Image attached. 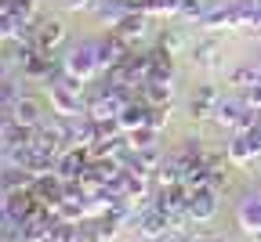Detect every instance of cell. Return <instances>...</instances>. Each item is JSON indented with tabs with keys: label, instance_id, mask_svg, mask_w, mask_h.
<instances>
[{
	"label": "cell",
	"instance_id": "cell-21",
	"mask_svg": "<svg viewBox=\"0 0 261 242\" xmlns=\"http://www.w3.org/2000/svg\"><path fill=\"white\" fill-rule=\"evenodd\" d=\"M156 44H160L163 51H171V54H181V51H185V37H181V29H171V25L156 37Z\"/></svg>",
	"mask_w": 261,
	"mask_h": 242
},
{
	"label": "cell",
	"instance_id": "cell-4",
	"mask_svg": "<svg viewBox=\"0 0 261 242\" xmlns=\"http://www.w3.org/2000/svg\"><path fill=\"white\" fill-rule=\"evenodd\" d=\"M221 192H214L211 185H200V188H189V221L192 224H207V221H214L218 217V206H221V199H218Z\"/></svg>",
	"mask_w": 261,
	"mask_h": 242
},
{
	"label": "cell",
	"instance_id": "cell-17",
	"mask_svg": "<svg viewBox=\"0 0 261 242\" xmlns=\"http://www.w3.org/2000/svg\"><path fill=\"white\" fill-rule=\"evenodd\" d=\"M142 98H145V105H152V109H171L174 83H145L142 87Z\"/></svg>",
	"mask_w": 261,
	"mask_h": 242
},
{
	"label": "cell",
	"instance_id": "cell-22",
	"mask_svg": "<svg viewBox=\"0 0 261 242\" xmlns=\"http://www.w3.org/2000/svg\"><path fill=\"white\" fill-rule=\"evenodd\" d=\"M228 4H232V22L236 25H250L254 29V0H228Z\"/></svg>",
	"mask_w": 261,
	"mask_h": 242
},
{
	"label": "cell",
	"instance_id": "cell-12",
	"mask_svg": "<svg viewBox=\"0 0 261 242\" xmlns=\"http://www.w3.org/2000/svg\"><path fill=\"white\" fill-rule=\"evenodd\" d=\"M185 156L181 152H171V156H163V163L156 166V174H152V181H156V188H171V185H185Z\"/></svg>",
	"mask_w": 261,
	"mask_h": 242
},
{
	"label": "cell",
	"instance_id": "cell-9",
	"mask_svg": "<svg viewBox=\"0 0 261 242\" xmlns=\"http://www.w3.org/2000/svg\"><path fill=\"white\" fill-rule=\"evenodd\" d=\"M243 116H247V101H243V94H240V98H225V94H221L218 109H214V123H218L221 130H228V134H236L240 123H243Z\"/></svg>",
	"mask_w": 261,
	"mask_h": 242
},
{
	"label": "cell",
	"instance_id": "cell-16",
	"mask_svg": "<svg viewBox=\"0 0 261 242\" xmlns=\"http://www.w3.org/2000/svg\"><path fill=\"white\" fill-rule=\"evenodd\" d=\"M145 116H149V105H145V101H130V105H123V109H120L116 123H120V130H123V134H135V130H142V127H145Z\"/></svg>",
	"mask_w": 261,
	"mask_h": 242
},
{
	"label": "cell",
	"instance_id": "cell-26",
	"mask_svg": "<svg viewBox=\"0 0 261 242\" xmlns=\"http://www.w3.org/2000/svg\"><path fill=\"white\" fill-rule=\"evenodd\" d=\"M185 159H200V156H207V145L200 141V137H185L181 141V148H178Z\"/></svg>",
	"mask_w": 261,
	"mask_h": 242
},
{
	"label": "cell",
	"instance_id": "cell-2",
	"mask_svg": "<svg viewBox=\"0 0 261 242\" xmlns=\"http://www.w3.org/2000/svg\"><path fill=\"white\" fill-rule=\"evenodd\" d=\"M189 62L196 69L221 73V37H218V33H200V40L189 44Z\"/></svg>",
	"mask_w": 261,
	"mask_h": 242
},
{
	"label": "cell",
	"instance_id": "cell-29",
	"mask_svg": "<svg viewBox=\"0 0 261 242\" xmlns=\"http://www.w3.org/2000/svg\"><path fill=\"white\" fill-rule=\"evenodd\" d=\"M58 4H62L65 11H91L94 0H58Z\"/></svg>",
	"mask_w": 261,
	"mask_h": 242
},
{
	"label": "cell",
	"instance_id": "cell-15",
	"mask_svg": "<svg viewBox=\"0 0 261 242\" xmlns=\"http://www.w3.org/2000/svg\"><path fill=\"white\" fill-rule=\"evenodd\" d=\"M232 4H211L207 15L200 18V33H225V29H232Z\"/></svg>",
	"mask_w": 261,
	"mask_h": 242
},
{
	"label": "cell",
	"instance_id": "cell-19",
	"mask_svg": "<svg viewBox=\"0 0 261 242\" xmlns=\"http://www.w3.org/2000/svg\"><path fill=\"white\" fill-rule=\"evenodd\" d=\"M228 83L240 87V90H247V87L261 83V65H236L232 73H228Z\"/></svg>",
	"mask_w": 261,
	"mask_h": 242
},
{
	"label": "cell",
	"instance_id": "cell-14",
	"mask_svg": "<svg viewBox=\"0 0 261 242\" xmlns=\"http://www.w3.org/2000/svg\"><path fill=\"white\" fill-rule=\"evenodd\" d=\"M225 156H228V163L240 166V170H247V166L257 159V152H254V145H250V137H247V134H228Z\"/></svg>",
	"mask_w": 261,
	"mask_h": 242
},
{
	"label": "cell",
	"instance_id": "cell-10",
	"mask_svg": "<svg viewBox=\"0 0 261 242\" xmlns=\"http://www.w3.org/2000/svg\"><path fill=\"white\" fill-rule=\"evenodd\" d=\"M120 101L102 87V90H94V94H87V116L94 119V123H113L116 116H120Z\"/></svg>",
	"mask_w": 261,
	"mask_h": 242
},
{
	"label": "cell",
	"instance_id": "cell-6",
	"mask_svg": "<svg viewBox=\"0 0 261 242\" xmlns=\"http://www.w3.org/2000/svg\"><path fill=\"white\" fill-rule=\"evenodd\" d=\"M218 101H221L218 83H200V87H196V90L189 94V101H185V112H189V119H214Z\"/></svg>",
	"mask_w": 261,
	"mask_h": 242
},
{
	"label": "cell",
	"instance_id": "cell-11",
	"mask_svg": "<svg viewBox=\"0 0 261 242\" xmlns=\"http://www.w3.org/2000/svg\"><path fill=\"white\" fill-rule=\"evenodd\" d=\"M47 105L37 98V94H22L15 105H11V116H15V123H22V127H40L47 116Z\"/></svg>",
	"mask_w": 261,
	"mask_h": 242
},
{
	"label": "cell",
	"instance_id": "cell-30",
	"mask_svg": "<svg viewBox=\"0 0 261 242\" xmlns=\"http://www.w3.org/2000/svg\"><path fill=\"white\" fill-rule=\"evenodd\" d=\"M189 242H225V238H218V235H203V231H200V235H189Z\"/></svg>",
	"mask_w": 261,
	"mask_h": 242
},
{
	"label": "cell",
	"instance_id": "cell-18",
	"mask_svg": "<svg viewBox=\"0 0 261 242\" xmlns=\"http://www.w3.org/2000/svg\"><path fill=\"white\" fill-rule=\"evenodd\" d=\"M94 15H98V22H102V25H120V18L127 15V4H123V0H94V8H91Z\"/></svg>",
	"mask_w": 261,
	"mask_h": 242
},
{
	"label": "cell",
	"instance_id": "cell-7",
	"mask_svg": "<svg viewBox=\"0 0 261 242\" xmlns=\"http://www.w3.org/2000/svg\"><path fill=\"white\" fill-rule=\"evenodd\" d=\"M236 224L257 242L261 238V188L257 192H247L240 202H236Z\"/></svg>",
	"mask_w": 261,
	"mask_h": 242
},
{
	"label": "cell",
	"instance_id": "cell-23",
	"mask_svg": "<svg viewBox=\"0 0 261 242\" xmlns=\"http://www.w3.org/2000/svg\"><path fill=\"white\" fill-rule=\"evenodd\" d=\"M130 137V148H156V130L152 127H142V130H135V134H127Z\"/></svg>",
	"mask_w": 261,
	"mask_h": 242
},
{
	"label": "cell",
	"instance_id": "cell-24",
	"mask_svg": "<svg viewBox=\"0 0 261 242\" xmlns=\"http://www.w3.org/2000/svg\"><path fill=\"white\" fill-rule=\"evenodd\" d=\"M167 123H171V109H152V105H149L145 127H152L156 134H163V130H167Z\"/></svg>",
	"mask_w": 261,
	"mask_h": 242
},
{
	"label": "cell",
	"instance_id": "cell-28",
	"mask_svg": "<svg viewBox=\"0 0 261 242\" xmlns=\"http://www.w3.org/2000/svg\"><path fill=\"white\" fill-rule=\"evenodd\" d=\"M243 101H247V105H250V109H257V112H261V83H254V87H247V90H243Z\"/></svg>",
	"mask_w": 261,
	"mask_h": 242
},
{
	"label": "cell",
	"instance_id": "cell-13",
	"mask_svg": "<svg viewBox=\"0 0 261 242\" xmlns=\"http://www.w3.org/2000/svg\"><path fill=\"white\" fill-rule=\"evenodd\" d=\"M37 44H40V51H55V47H62V44H65V22L55 18V15L37 18Z\"/></svg>",
	"mask_w": 261,
	"mask_h": 242
},
{
	"label": "cell",
	"instance_id": "cell-3",
	"mask_svg": "<svg viewBox=\"0 0 261 242\" xmlns=\"http://www.w3.org/2000/svg\"><path fill=\"white\" fill-rule=\"evenodd\" d=\"M94 51H98V69H102V76H109L113 69H120L127 58H130V47L123 37H116V33H109V37H102V40H94Z\"/></svg>",
	"mask_w": 261,
	"mask_h": 242
},
{
	"label": "cell",
	"instance_id": "cell-25",
	"mask_svg": "<svg viewBox=\"0 0 261 242\" xmlns=\"http://www.w3.org/2000/svg\"><path fill=\"white\" fill-rule=\"evenodd\" d=\"M8 8H11V15L15 18H37V0H8Z\"/></svg>",
	"mask_w": 261,
	"mask_h": 242
},
{
	"label": "cell",
	"instance_id": "cell-20",
	"mask_svg": "<svg viewBox=\"0 0 261 242\" xmlns=\"http://www.w3.org/2000/svg\"><path fill=\"white\" fill-rule=\"evenodd\" d=\"M207 8H211V0H181V8H178L174 18H181L189 25H200V18L207 15Z\"/></svg>",
	"mask_w": 261,
	"mask_h": 242
},
{
	"label": "cell",
	"instance_id": "cell-31",
	"mask_svg": "<svg viewBox=\"0 0 261 242\" xmlns=\"http://www.w3.org/2000/svg\"><path fill=\"white\" fill-rule=\"evenodd\" d=\"M257 65H261V62H257Z\"/></svg>",
	"mask_w": 261,
	"mask_h": 242
},
{
	"label": "cell",
	"instance_id": "cell-1",
	"mask_svg": "<svg viewBox=\"0 0 261 242\" xmlns=\"http://www.w3.org/2000/svg\"><path fill=\"white\" fill-rule=\"evenodd\" d=\"M62 65H65V76H76V80H94V76H102V69H98V51L94 44H73L69 51L62 54Z\"/></svg>",
	"mask_w": 261,
	"mask_h": 242
},
{
	"label": "cell",
	"instance_id": "cell-8",
	"mask_svg": "<svg viewBox=\"0 0 261 242\" xmlns=\"http://www.w3.org/2000/svg\"><path fill=\"white\" fill-rule=\"evenodd\" d=\"M113 33H116V37H123L130 47H138L142 40H149V33H152V15H145V11H130V15L120 18V25H116Z\"/></svg>",
	"mask_w": 261,
	"mask_h": 242
},
{
	"label": "cell",
	"instance_id": "cell-27",
	"mask_svg": "<svg viewBox=\"0 0 261 242\" xmlns=\"http://www.w3.org/2000/svg\"><path fill=\"white\" fill-rule=\"evenodd\" d=\"M178 8H181V0H149V15L156 18V15H178Z\"/></svg>",
	"mask_w": 261,
	"mask_h": 242
},
{
	"label": "cell",
	"instance_id": "cell-5",
	"mask_svg": "<svg viewBox=\"0 0 261 242\" xmlns=\"http://www.w3.org/2000/svg\"><path fill=\"white\" fill-rule=\"evenodd\" d=\"M130 228H135L138 238H145V242H163V238L174 231V228H171V217H167V214H160L156 206H142Z\"/></svg>",
	"mask_w": 261,
	"mask_h": 242
}]
</instances>
